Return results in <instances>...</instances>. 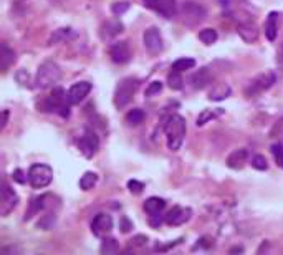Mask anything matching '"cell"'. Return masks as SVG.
<instances>
[{
  "label": "cell",
  "instance_id": "1",
  "mask_svg": "<svg viewBox=\"0 0 283 255\" xmlns=\"http://www.w3.org/2000/svg\"><path fill=\"white\" fill-rule=\"evenodd\" d=\"M164 133L167 137V148L171 151H179L185 136V119L181 115H171L166 119Z\"/></svg>",
  "mask_w": 283,
  "mask_h": 255
},
{
  "label": "cell",
  "instance_id": "2",
  "mask_svg": "<svg viewBox=\"0 0 283 255\" xmlns=\"http://www.w3.org/2000/svg\"><path fill=\"white\" fill-rule=\"evenodd\" d=\"M62 80V70L55 62H43L40 65L37 76H35V86L40 90L55 86Z\"/></svg>",
  "mask_w": 283,
  "mask_h": 255
},
{
  "label": "cell",
  "instance_id": "3",
  "mask_svg": "<svg viewBox=\"0 0 283 255\" xmlns=\"http://www.w3.org/2000/svg\"><path fill=\"white\" fill-rule=\"evenodd\" d=\"M70 100H68V93H65L63 88L56 86L53 88L51 95L48 96L45 100V104L43 108L47 111H55V113H60L63 118H68L70 116Z\"/></svg>",
  "mask_w": 283,
  "mask_h": 255
},
{
  "label": "cell",
  "instance_id": "4",
  "mask_svg": "<svg viewBox=\"0 0 283 255\" xmlns=\"http://www.w3.org/2000/svg\"><path fill=\"white\" fill-rule=\"evenodd\" d=\"M139 88V82L133 76H128V78L121 80L119 85L116 86L115 91V104L116 108H124L126 104H129V101L133 100L134 93Z\"/></svg>",
  "mask_w": 283,
  "mask_h": 255
},
{
  "label": "cell",
  "instance_id": "5",
  "mask_svg": "<svg viewBox=\"0 0 283 255\" xmlns=\"http://www.w3.org/2000/svg\"><path fill=\"white\" fill-rule=\"evenodd\" d=\"M53 179V169L48 164H33L28 169V182L33 189H43Z\"/></svg>",
  "mask_w": 283,
  "mask_h": 255
},
{
  "label": "cell",
  "instance_id": "6",
  "mask_svg": "<svg viewBox=\"0 0 283 255\" xmlns=\"http://www.w3.org/2000/svg\"><path fill=\"white\" fill-rule=\"evenodd\" d=\"M179 15L187 25H197L205 20V9L197 2H184L179 9Z\"/></svg>",
  "mask_w": 283,
  "mask_h": 255
},
{
  "label": "cell",
  "instance_id": "7",
  "mask_svg": "<svg viewBox=\"0 0 283 255\" xmlns=\"http://www.w3.org/2000/svg\"><path fill=\"white\" fill-rule=\"evenodd\" d=\"M277 82V76H275L273 71H265L262 75H258L255 80H252L249 85V88L245 90L247 96H257L258 93L268 90V88L273 86V83Z\"/></svg>",
  "mask_w": 283,
  "mask_h": 255
},
{
  "label": "cell",
  "instance_id": "8",
  "mask_svg": "<svg viewBox=\"0 0 283 255\" xmlns=\"http://www.w3.org/2000/svg\"><path fill=\"white\" fill-rule=\"evenodd\" d=\"M18 204V196L14 189L10 187L7 182L2 184V196H0V216L7 217L9 214L17 207Z\"/></svg>",
  "mask_w": 283,
  "mask_h": 255
},
{
  "label": "cell",
  "instance_id": "9",
  "mask_svg": "<svg viewBox=\"0 0 283 255\" xmlns=\"http://www.w3.org/2000/svg\"><path fill=\"white\" fill-rule=\"evenodd\" d=\"M144 5L148 9L157 12L159 15H163L164 18H172L176 17L177 10V3L176 0H144Z\"/></svg>",
  "mask_w": 283,
  "mask_h": 255
},
{
  "label": "cell",
  "instance_id": "10",
  "mask_svg": "<svg viewBox=\"0 0 283 255\" xmlns=\"http://www.w3.org/2000/svg\"><path fill=\"white\" fill-rule=\"evenodd\" d=\"M143 42H144V47H146V50L151 55L159 53V51L163 50V47H164L163 35H161L159 28H156V27H151V28H148V30L144 32Z\"/></svg>",
  "mask_w": 283,
  "mask_h": 255
},
{
  "label": "cell",
  "instance_id": "11",
  "mask_svg": "<svg viewBox=\"0 0 283 255\" xmlns=\"http://www.w3.org/2000/svg\"><path fill=\"white\" fill-rule=\"evenodd\" d=\"M78 148H80V151L83 153L84 157L95 156L96 151H98V148H100V139H98V136H96V133L91 131V129H86L84 135L80 137Z\"/></svg>",
  "mask_w": 283,
  "mask_h": 255
},
{
  "label": "cell",
  "instance_id": "12",
  "mask_svg": "<svg viewBox=\"0 0 283 255\" xmlns=\"http://www.w3.org/2000/svg\"><path fill=\"white\" fill-rule=\"evenodd\" d=\"M113 230V217L110 214H98L91 222V232L96 237H106Z\"/></svg>",
  "mask_w": 283,
  "mask_h": 255
},
{
  "label": "cell",
  "instance_id": "13",
  "mask_svg": "<svg viewBox=\"0 0 283 255\" xmlns=\"http://www.w3.org/2000/svg\"><path fill=\"white\" fill-rule=\"evenodd\" d=\"M192 210L189 207H181V205H176L169 210L167 214L164 216V222L167 225H183L191 219Z\"/></svg>",
  "mask_w": 283,
  "mask_h": 255
},
{
  "label": "cell",
  "instance_id": "14",
  "mask_svg": "<svg viewBox=\"0 0 283 255\" xmlns=\"http://www.w3.org/2000/svg\"><path fill=\"white\" fill-rule=\"evenodd\" d=\"M91 90H93V85L90 82L75 83V85H71L70 90H68V100H70L71 104H78L90 95Z\"/></svg>",
  "mask_w": 283,
  "mask_h": 255
},
{
  "label": "cell",
  "instance_id": "15",
  "mask_svg": "<svg viewBox=\"0 0 283 255\" xmlns=\"http://www.w3.org/2000/svg\"><path fill=\"white\" fill-rule=\"evenodd\" d=\"M110 56L115 63H128L131 60V50H129L128 42H116L110 47Z\"/></svg>",
  "mask_w": 283,
  "mask_h": 255
},
{
  "label": "cell",
  "instance_id": "16",
  "mask_svg": "<svg viewBox=\"0 0 283 255\" xmlns=\"http://www.w3.org/2000/svg\"><path fill=\"white\" fill-rule=\"evenodd\" d=\"M48 194H45V196H37V197H33V199L30 201V204H28V210L25 212V221H30L33 216H37V214H40V210L42 209H47L48 205H50V202H47L48 201Z\"/></svg>",
  "mask_w": 283,
  "mask_h": 255
},
{
  "label": "cell",
  "instance_id": "17",
  "mask_svg": "<svg viewBox=\"0 0 283 255\" xmlns=\"http://www.w3.org/2000/svg\"><path fill=\"white\" fill-rule=\"evenodd\" d=\"M240 38L247 43H253L258 40V27L253 22H245L242 25H238L237 28Z\"/></svg>",
  "mask_w": 283,
  "mask_h": 255
},
{
  "label": "cell",
  "instance_id": "18",
  "mask_svg": "<svg viewBox=\"0 0 283 255\" xmlns=\"http://www.w3.org/2000/svg\"><path fill=\"white\" fill-rule=\"evenodd\" d=\"M191 82L196 90H204V88H207L209 85L212 83V75H210L209 68H200V70H197L192 75Z\"/></svg>",
  "mask_w": 283,
  "mask_h": 255
},
{
  "label": "cell",
  "instance_id": "19",
  "mask_svg": "<svg viewBox=\"0 0 283 255\" xmlns=\"http://www.w3.org/2000/svg\"><path fill=\"white\" fill-rule=\"evenodd\" d=\"M123 23L118 22V20H111V22H106L103 27H101V38L103 40H111L115 38L116 35H119L123 32Z\"/></svg>",
  "mask_w": 283,
  "mask_h": 255
},
{
  "label": "cell",
  "instance_id": "20",
  "mask_svg": "<svg viewBox=\"0 0 283 255\" xmlns=\"http://www.w3.org/2000/svg\"><path fill=\"white\" fill-rule=\"evenodd\" d=\"M247 157H249L247 149H237L227 157V166L230 169H242L247 163Z\"/></svg>",
  "mask_w": 283,
  "mask_h": 255
},
{
  "label": "cell",
  "instance_id": "21",
  "mask_svg": "<svg viewBox=\"0 0 283 255\" xmlns=\"http://www.w3.org/2000/svg\"><path fill=\"white\" fill-rule=\"evenodd\" d=\"M265 35L270 42H273L278 35V14L277 12H270L268 18H266L265 23Z\"/></svg>",
  "mask_w": 283,
  "mask_h": 255
},
{
  "label": "cell",
  "instance_id": "22",
  "mask_svg": "<svg viewBox=\"0 0 283 255\" xmlns=\"http://www.w3.org/2000/svg\"><path fill=\"white\" fill-rule=\"evenodd\" d=\"M164 207H166V201L161 199V197H149L144 202V210H146L149 216H159L164 210Z\"/></svg>",
  "mask_w": 283,
  "mask_h": 255
},
{
  "label": "cell",
  "instance_id": "23",
  "mask_svg": "<svg viewBox=\"0 0 283 255\" xmlns=\"http://www.w3.org/2000/svg\"><path fill=\"white\" fill-rule=\"evenodd\" d=\"M229 96H230V86L225 83H217L209 93L210 101H222V100L229 98Z\"/></svg>",
  "mask_w": 283,
  "mask_h": 255
},
{
  "label": "cell",
  "instance_id": "24",
  "mask_svg": "<svg viewBox=\"0 0 283 255\" xmlns=\"http://www.w3.org/2000/svg\"><path fill=\"white\" fill-rule=\"evenodd\" d=\"M73 30L71 28H58V30L53 32V35L48 40V45H58V43H63L67 40L73 38Z\"/></svg>",
  "mask_w": 283,
  "mask_h": 255
},
{
  "label": "cell",
  "instance_id": "25",
  "mask_svg": "<svg viewBox=\"0 0 283 255\" xmlns=\"http://www.w3.org/2000/svg\"><path fill=\"white\" fill-rule=\"evenodd\" d=\"M14 63H15V51L7 43H2V71L5 73Z\"/></svg>",
  "mask_w": 283,
  "mask_h": 255
},
{
  "label": "cell",
  "instance_id": "26",
  "mask_svg": "<svg viewBox=\"0 0 283 255\" xmlns=\"http://www.w3.org/2000/svg\"><path fill=\"white\" fill-rule=\"evenodd\" d=\"M220 115H224V109L222 108H217V109H204V111L199 115V118H197V126H204L205 123H209L210 119L214 118H219Z\"/></svg>",
  "mask_w": 283,
  "mask_h": 255
},
{
  "label": "cell",
  "instance_id": "27",
  "mask_svg": "<svg viewBox=\"0 0 283 255\" xmlns=\"http://www.w3.org/2000/svg\"><path fill=\"white\" fill-rule=\"evenodd\" d=\"M96 182H98V174L96 172H84L82 176V179H80V187L83 189V191H90L96 186Z\"/></svg>",
  "mask_w": 283,
  "mask_h": 255
},
{
  "label": "cell",
  "instance_id": "28",
  "mask_svg": "<svg viewBox=\"0 0 283 255\" xmlns=\"http://www.w3.org/2000/svg\"><path fill=\"white\" fill-rule=\"evenodd\" d=\"M167 85H169V88L171 90H183V86H184V78L181 76V71H177V70H172L171 73H169V76H167Z\"/></svg>",
  "mask_w": 283,
  "mask_h": 255
},
{
  "label": "cell",
  "instance_id": "29",
  "mask_svg": "<svg viewBox=\"0 0 283 255\" xmlns=\"http://www.w3.org/2000/svg\"><path fill=\"white\" fill-rule=\"evenodd\" d=\"M144 121V111L139 108H134L126 115V123L129 126H139L141 123Z\"/></svg>",
  "mask_w": 283,
  "mask_h": 255
},
{
  "label": "cell",
  "instance_id": "30",
  "mask_svg": "<svg viewBox=\"0 0 283 255\" xmlns=\"http://www.w3.org/2000/svg\"><path fill=\"white\" fill-rule=\"evenodd\" d=\"M100 252L101 254H106V255H111V254H118L119 252V245L115 238H103V244L100 247Z\"/></svg>",
  "mask_w": 283,
  "mask_h": 255
},
{
  "label": "cell",
  "instance_id": "31",
  "mask_svg": "<svg viewBox=\"0 0 283 255\" xmlns=\"http://www.w3.org/2000/svg\"><path fill=\"white\" fill-rule=\"evenodd\" d=\"M217 30H214V28H204V30L199 32V38L202 43H205V45H214V43L217 42Z\"/></svg>",
  "mask_w": 283,
  "mask_h": 255
},
{
  "label": "cell",
  "instance_id": "32",
  "mask_svg": "<svg viewBox=\"0 0 283 255\" xmlns=\"http://www.w3.org/2000/svg\"><path fill=\"white\" fill-rule=\"evenodd\" d=\"M194 67H196V60L194 58H179L172 63V70H177V71L191 70Z\"/></svg>",
  "mask_w": 283,
  "mask_h": 255
},
{
  "label": "cell",
  "instance_id": "33",
  "mask_svg": "<svg viewBox=\"0 0 283 255\" xmlns=\"http://www.w3.org/2000/svg\"><path fill=\"white\" fill-rule=\"evenodd\" d=\"M252 166L258 171H266V168H268V163H266V157L262 156V154H257L252 157Z\"/></svg>",
  "mask_w": 283,
  "mask_h": 255
},
{
  "label": "cell",
  "instance_id": "34",
  "mask_svg": "<svg viewBox=\"0 0 283 255\" xmlns=\"http://www.w3.org/2000/svg\"><path fill=\"white\" fill-rule=\"evenodd\" d=\"M128 10H129V3L128 2H115L111 5V12L115 15H123V14H126Z\"/></svg>",
  "mask_w": 283,
  "mask_h": 255
},
{
  "label": "cell",
  "instance_id": "35",
  "mask_svg": "<svg viewBox=\"0 0 283 255\" xmlns=\"http://www.w3.org/2000/svg\"><path fill=\"white\" fill-rule=\"evenodd\" d=\"M161 91H163V83H161V82H152V83H149V86L146 88V93H144V95H146V96H154V95H159Z\"/></svg>",
  "mask_w": 283,
  "mask_h": 255
},
{
  "label": "cell",
  "instance_id": "36",
  "mask_svg": "<svg viewBox=\"0 0 283 255\" xmlns=\"http://www.w3.org/2000/svg\"><path fill=\"white\" fill-rule=\"evenodd\" d=\"M128 189H129V192H133V194H141L144 189V184L136 179H131V181H128Z\"/></svg>",
  "mask_w": 283,
  "mask_h": 255
},
{
  "label": "cell",
  "instance_id": "37",
  "mask_svg": "<svg viewBox=\"0 0 283 255\" xmlns=\"http://www.w3.org/2000/svg\"><path fill=\"white\" fill-rule=\"evenodd\" d=\"M15 78H17V82L22 85V86H27V88L32 86V85H30V76H28V73L25 70H20Z\"/></svg>",
  "mask_w": 283,
  "mask_h": 255
},
{
  "label": "cell",
  "instance_id": "38",
  "mask_svg": "<svg viewBox=\"0 0 283 255\" xmlns=\"http://www.w3.org/2000/svg\"><path fill=\"white\" fill-rule=\"evenodd\" d=\"M146 242H148L146 236H136L129 240V247H143V245H146Z\"/></svg>",
  "mask_w": 283,
  "mask_h": 255
},
{
  "label": "cell",
  "instance_id": "39",
  "mask_svg": "<svg viewBox=\"0 0 283 255\" xmlns=\"http://www.w3.org/2000/svg\"><path fill=\"white\" fill-rule=\"evenodd\" d=\"M119 229H121V232H123V234H128L129 230L133 229V222L129 221L126 216H123V217H121V222H119Z\"/></svg>",
  "mask_w": 283,
  "mask_h": 255
},
{
  "label": "cell",
  "instance_id": "40",
  "mask_svg": "<svg viewBox=\"0 0 283 255\" xmlns=\"http://www.w3.org/2000/svg\"><path fill=\"white\" fill-rule=\"evenodd\" d=\"M12 177H14V181L18 182V184H25L27 179H28V176H25V174H23L22 169H15L14 174H12Z\"/></svg>",
  "mask_w": 283,
  "mask_h": 255
},
{
  "label": "cell",
  "instance_id": "41",
  "mask_svg": "<svg viewBox=\"0 0 283 255\" xmlns=\"http://www.w3.org/2000/svg\"><path fill=\"white\" fill-rule=\"evenodd\" d=\"M181 242H183V238H177V240H174V242H169L167 245H156V250H157V252H166V250H169V249H172V247L179 245Z\"/></svg>",
  "mask_w": 283,
  "mask_h": 255
},
{
  "label": "cell",
  "instance_id": "42",
  "mask_svg": "<svg viewBox=\"0 0 283 255\" xmlns=\"http://www.w3.org/2000/svg\"><path fill=\"white\" fill-rule=\"evenodd\" d=\"M199 244H197V247H205V249H209V247H212L214 245V240L210 237H202L200 240H197Z\"/></svg>",
  "mask_w": 283,
  "mask_h": 255
},
{
  "label": "cell",
  "instance_id": "43",
  "mask_svg": "<svg viewBox=\"0 0 283 255\" xmlns=\"http://www.w3.org/2000/svg\"><path fill=\"white\" fill-rule=\"evenodd\" d=\"M2 124H0V129H5V126H7V123H9V111H7V109H3V113H2Z\"/></svg>",
  "mask_w": 283,
  "mask_h": 255
},
{
  "label": "cell",
  "instance_id": "44",
  "mask_svg": "<svg viewBox=\"0 0 283 255\" xmlns=\"http://www.w3.org/2000/svg\"><path fill=\"white\" fill-rule=\"evenodd\" d=\"M272 153L275 156H278L280 153H283V148H282V144H273L272 146Z\"/></svg>",
  "mask_w": 283,
  "mask_h": 255
},
{
  "label": "cell",
  "instance_id": "45",
  "mask_svg": "<svg viewBox=\"0 0 283 255\" xmlns=\"http://www.w3.org/2000/svg\"><path fill=\"white\" fill-rule=\"evenodd\" d=\"M277 157V164L280 166V168H283V153H280L278 156H275Z\"/></svg>",
  "mask_w": 283,
  "mask_h": 255
},
{
  "label": "cell",
  "instance_id": "46",
  "mask_svg": "<svg viewBox=\"0 0 283 255\" xmlns=\"http://www.w3.org/2000/svg\"><path fill=\"white\" fill-rule=\"evenodd\" d=\"M235 252H244V249H242V247H235V249L230 250V254H235Z\"/></svg>",
  "mask_w": 283,
  "mask_h": 255
}]
</instances>
